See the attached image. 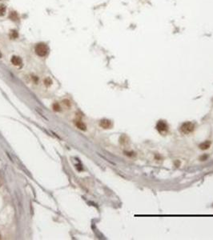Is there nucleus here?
Masks as SVG:
<instances>
[{"mask_svg": "<svg viewBox=\"0 0 213 240\" xmlns=\"http://www.w3.org/2000/svg\"><path fill=\"white\" fill-rule=\"evenodd\" d=\"M10 19L11 20H13V21H16V20L18 19V15H17V14L15 12H11Z\"/></svg>", "mask_w": 213, "mask_h": 240, "instance_id": "6e6552de", "label": "nucleus"}, {"mask_svg": "<svg viewBox=\"0 0 213 240\" xmlns=\"http://www.w3.org/2000/svg\"><path fill=\"white\" fill-rule=\"evenodd\" d=\"M2 57V54H1V52H0V58Z\"/></svg>", "mask_w": 213, "mask_h": 240, "instance_id": "4468645a", "label": "nucleus"}, {"mask_svg": "<svg viewBox=\"0 0 213 240\" xmlns=\"http://www.w3.org/2000/svg\"><path fill=\"white\" fill-rule=\"evenodd\" d=\"M6 12V7H4V5L0 4V16L3 15Z\"/></svg>", "mask_w": 213, "mask_h": 240, "instance_id": "9d476101", "label": "nucleus"}, {"mask_svg": "<svg viewBox=\"0 0 213 240\" xmlns=\"http://www.w3.org/2000/svg\"><path fill=\"white\" fill-rule=\"evenodd\" d=\"M207 158H208V156H207V155H203L202 157H200V160L204 161V160H206Z\"/></svg>", "mask_w": 213, "mask_h": 240, "instance_id": "ddd939ff", "label": "nucleus"}, {"mask_svg": "<svg viewBox=\"0 0 213 240\" xmlns=\"http://www.w3.org/2000/svg\"><path fill=\"white\" fill-rule=\"evenodd\" d=\"M100 126H102L104 129H108L111 126V122L107 119H103L100 122Z\"/></svg>", "mask_w": 213, "mask_h": 240, "instance_id": "39448f33", "label": "nucleus"}, {"mask_svg": "<svg viewBox=\"0 0 213 240\" xmlns=\"http://www.w3.org/2000/svg\"><path fill=\"white\" fill-rule=\"evenodd\" d=\"M156 130L160 134L164 135L168 131V125L165 121L160 120L156 124Z\"/></svg>", "mask_w": 213, "mask_h": 240, "instance_id": "7ed1b4c3", "label": "nucleus"}, {"mask_svg": "<svg viewBox=\"0 0 213 240\" xmlns=\"http://www.w3.org/2000/svg\"><path fill=\"white\" fill-rule=\"evenodd\" d=\"M11 63H12L13 65H15L16 66H20L22 63V59L18 56H13L11 58Z\"/></svg>", "mask_w": 213, "mask_h": 240, "instance_id": "20e7f679", "label": "nucleus"}, {"mask_svg": "<svg viewBox=\"0 0 213 240\" xmlns=\"http://www.w3.org/2000/svg\"><path fill=\"white\" fill-rule=\"evenodd\" d=\"M75 125H76V126L78 127V128H79V130H82V131H85V130L87 129V126H86V125L82 122H76Z\"/></svg>", "mask_w": 213, "mask_h": 240, "instance_id": "0eeeda50", "label": "nucleus"}, {"mask_svg": "<svg viewBox=\"0 0 213 240\" xmlns=\"http://www.w3.org/2000/svg\"><path fill=\"white\" fill-rule=\"evenodd\" d=\"M11 38H12V39H16L17 37H18V34H17L16 31H11Z\"/></svg>", "mask_w": 213, "mask_h": 240, "instance_id": "f8f14e48", "label": "nucleus"}, {"mask_svg": "<svg viewBox=\"0 0 213 240\" xmlns=\"http://www.w3.org/2000/svg\"><path fill=\"white\" fill-rule=\"evenodd\" d=\"M53 109H54V111H59L60 110H61V107H60V106H59V103H55L53 104Z\"/></svg>", "mask_w": 213, "mask_h": 240, "instance_id": "1a4fd4ad", "label": "nucleus"}, {"mask_svg": "<svg viewBox=\"0 0 213 240\" xmlns=\"http://www.w3.org/2000/svg\"><path fill=\"white\" fill-rule=\"evenodd\" d=\"M48 52V48L47 46L44 44V43H39V44L36 45L35 47V53L38 54L39 56L43 57Z\"/></svg>", "mask_w": 213, "mask_h": 240, "instance_id": "f03ea898", "label": "nucleus"}, {"mask_svg": "<svg viewBox=\"0 0 213 240\" xmlns=\"http://www.w3.org/2000/svg\"><path fill=\"white\" fill-rule=\"evenodd\" d=\"M51 83H52V81H51L50 78H47V79H44V84L46 86H50V85H51Z\"/></svg>", "mask_w": 213, "mask_h": 240, "instance_id": "9b49d317", "label": "nucleus"}, {"mask_svg": "<svg viewBox=\"0 0 213 240\" xmlns=\"http://www.w3.org/2000/svg\"><path fill=\"white\" fill-rule=\"evenodd\" d=\"M194 129H195L194 124L191 122L184 123L180 126V131L182 132L183 134H185V135L190 134V133L194 131Z\"/></svg>", "mask_w": 213, "mask_h": 240, "instance_id": "f257e3e1", "label": "nucleus"}, {"mask_svg": "<svg viewBox=\"0 0 213 240\" xmlns=\"http://www.w3.org/2000/svg\"><path fill=\"white\" fill-rule=\"evenodd\" d=\"M210 146H211V142H209V141H206V142H203V143H202L201 144H200V146H199V147L201 149V150H207V149H208Z\"/></svg>", "mask_w": 213, "mask_h": 240, "instance_id": "423d86ee", "label": "nucleus"}]
</instances>
